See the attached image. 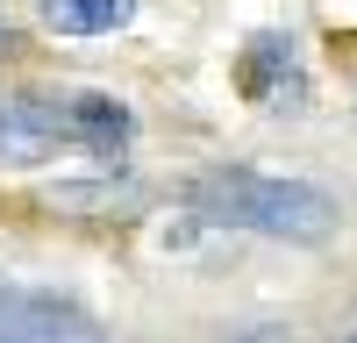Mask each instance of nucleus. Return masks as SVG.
I'll list each match as a JSON object with an SVG mask.
<instances>
[{
  "mask_svg": "<svg viewBox=\"0 0 357 343\" xmlns=\"http://www.w3.org/2000/svg\"><path fill=\"white\" fill-rule=\"evenodd\" d=\"M0 343H107L93 314L50 294H0Z\"/></svg>",
  "mask_w": 357,
  "mask_h": 343,
  "instance_id": "7ed1b4c3",
  "label": "nucleus"
},
{
  "mask_svg": "<svg viewBox=\"0 0 357 343\" xmlns=\"http://www.w3.org/2000/svg\"><path fill=\"white\" fill-rule=\"evenodd\" d=\"M114 151L129 143V107L107 93H8L0 100V158L8 165H50L57 151Z\"/></svg>",
  "mask_w": 357,
  "mask_h": 343,
  "instance_id": "f03ea898",
  "label": "nucleus"
},
{
  "mask_svg": "<svg viewBox=\"0 0 357 343\" xmlns=\"http://www.w3.org/2000/svg\"><path fill=\"white\" fill-rule=\"evenodd\" d=\"M136 15V0H43V29L57 36H107Z\"/></svg>",
  "mask_w": 357,
  "mask_h": 343,
  "instance_id": "20e7f679",
  "label": "nucleus"
},
{
  "mask_svg": "<svg viewBox=\"0 0 357 343\" xmlns=\"http://www.w3.org/2000/svg\"><path fill=\"white\" fill-rule=\"evenodd\" d=\"M350 343H357V336H350Z\"/></svg>",
  "mask_w": 357,
  "mask_h": 343,
  "instance_id": "423d86ee",
  "label": "nucleus"
},
{
  "mask_svg": "<svg viewBox=\"0 0 357 343\" xmlns=\"http://www.w3.org/2000/svg\"><path fill=\"white\" fill-rule=\"evenodd\" d=\"M0 36H8V29H0Z\"/></svg>",
  "mask_w": 357,
  "mask_h": 343,
  "instance_id": "39448f33",
  "label": "nucleus"
},
{
  "mask_svg": "<svg viewBox=\"0 0 357 343\" xmlns=\"http://www.w3.org/2000/svg\"><path fill=\"white\" fill-rule=\"evenodd\" d=\"M193 208L215 229L279 236V243H321L336 229V200L321 186L272 179V172H207V179H193Z\"/></svg>",
  "mask_w": 357,
  "mask_h": 343,
  "instance_id": "f257e3e1",
  "label": "nucleus"
}]
</instances>
